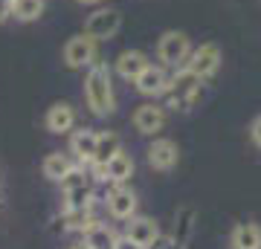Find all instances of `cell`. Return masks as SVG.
Returning <instances> with one entry per match:
<instances>
[{
	"label": "cell",
	"instance_id": "cell-1",
	"mask_svg": "<svg viewBox=\"0 0 261 249\" xmlns=\"http://www.w3.org/2000/svg\"><path fill=\"white\" fill-rule=\"evenodd\" d=\"M84 102L93 116H111L116 110V96H113V81L108 64L96 61L87 75H84Z\"/></svg>",
	"mask_w": 261,
	"mask_h": 249
},
{
	"label": "cell",
	"instance_id": "cell-2",
	"mask_svg": "<svg viewBox=\"0 0 261 249\" xmlns=\"http://www.w3.org/2000/svg\"><path fill=\"white\" fill-rule=\"evenodd\" d=\"M200 87H203V78H197L192 70H177V73L168 78V87H166V104L171 110H186L192 104L197 102V96H200Z\"/></svg>",
	"mask_w": 261,
	"mask_h": 249
},
{
	"label": "cell",
	"instance_id": "cell-3",
	"mask_svg": "<svg viewBox=\"0 0 261 249\" xmlns=\"http://www.w3.org/2000/svg\"><path fill=\"white\" fill-rule=\"evenodd\" d=\"M189 52H192V44H189V35H186V32L168 29V32H163V35H160V41H157V58H160L166 67L186 64Z\"/></svg>",
	"mask_w": 261,
	"mask_h": 249
},
{
	"label": "cell",
	"instance_id": "cell-4",
	"mask_svg": "<svg viewBox=\"0 0 261 249\" xmlns=\"http://www.w3.org/2000/svg\"><path fill=\"white\" fill-rule=\"evenodd\" d=\"M221 61H224V56H221V46L218 44H200L197 49H192L186 58V70H192V73L197 75V78H212L218 70H221Z\"/></svg>",
	"mask_w": 261,
	"mask_h": 249
},
{
	"label": "cell",
	"instance_id": "cell-5",
	"mask_svg": "<svg viewBox=\"0 0 261 249\" xmlns=\"http://www.w3.org/2000/svg\"><path fill=\"white\" fill-rule=\"evenodd\" d=\"M119 29H122V15L116 9H96L84 20V35H90L93 41H111Z\"/></svg>",
	"mask_w": 261,
	"mask_h": 249
},
{
	"label": "cell",
	"instance_id": "cell-6",
	"mask_svg": "<svg viewBox=\"0 0 261 249\" xmlns=\"http://www.w3.org/2000/svg\"><path fill=\"white\" fill-rule=\"evenodd\" d=\"M64 64L70 70H82V67L96 64V41L90 35H73L64 44Z\"/></svg>",
	"mask_w": 261,
	"mask_h": 249
},
{
	"label": "cell",
	"instance_id": "cell-7",
	"mask_svg": "<svg viewBox=\"0 0 261 249\" xmlns=\"http://www.w3.org/2000/svg\"><path fill=\"white\" fill-rule=\"evenodd\" d=\"M134 128L142 136H154L166 128V110L160 104H140L134 110Z\"/></svg>",
	"mask_w": 261,
	"mask_h": 249
},
{
	"label": "cell",
	"instance_id": "cell-8",
	"mask_svg": "<svg viewBox=\"0 0 261 249\" xmlns=\"http://www.w3.org/2000/svg\"><path fill=\"white\" fill-rule=\"evenodd\" d=\"M105 203H108L111 217H116V220H130L137 214V194L125 188V185H116L113 191H108Z\"/></svg>",
	"mask_w": 261,
	"mask_h": 249
},
{
	"label": "cell",
	"instance_id": "cell-9",
	"mask_svg": "<svg viewBox=\"0 0 261 249\" xmlns=\"http://www.w3.org/2000/svg\"><path fill=\"white\" fill-rule=\"evenodd\" d=\"M177 159H180V151L171 139H154V142H151L148 165L154 168V171H171V168L177 165Z\"/></svg>",
	"mask_w": 261,
	"mask_h": 249
},
{
	"label": "cell",
	"instance_id": "cell-10",
	"mask_svg": "<svg viewBox=\"0 0 261 249\" xmlns=\"http://www.w3.org/2000/svg\"><path fill=\"white\" fill-rule=\"evenodd\" d=\"M134 84H137V90H140L142 96H148V99H157V96H163V93H166L168 75H166V70H163V67L148 64L140 75H137V81H134Z\"/></svg>",
	"mask_w": 261,
	"mask_h": 249
},
{
	"label": "cell",
	"instance_id": "cell-11",
	"mask_svg": "<svg viewBox=\"0 0 261 249\" xmlns=\"http://www.w3.org/2000/svg\"><path fill=\"white\" fill-rule=\"evenodd\" d=\"M44 128L49 133H70L75 128V110L67 102H56L44 116Z\"/></svg>",
	"mask_w": 261,
	"mask_h": 249
},
{
	"label": "cell",
	"instance_id": "cell-12",
	"mask_svg": "<svg viewBox=\"0 0 261 249\" xmlns=\"http://www.w3.org/2000/svg\"><path fill=\"white\" fill-rule=\"evenodd\" d=\"M125 235H128L137 246L151 249V243L160 238V226H157V220H154V217H130Z\"/></svg>",
	"mask_w": 261,
	"mask_h": 249
},
{
	"label": "cell",
	"instance_id": "cell-13",
	"mask_svg": "<svg viewBox=\"0 0 261 249\" xmlns=\"http://www.w3.org/2000/svg\"><path fill=\"white\" fill-rule=\"evenodd\" d=\"M96 139H99V133H96L93 128H82V130H75L73 136H70V154H73L82 165L84 162H93Z\"/></svg>",
	"mask_w": 261,
	"mask_h": 249
},
{
	"label": "cell",
	"instance_id": "cell-14",
	"mask_svg": "<svg viewBox=\"0 0 261 249\" xmlns=\"http://www.w3.org/2000/svg\"><path fill=\"white\" fill-rule=\"evenodd\" d=\"M148 56L140 52V49H125L119 58H116V73L125 78V81H137V75L148 67Z\"/></svg>",
	"mask_w": 261,
	"mask_h": 249
},
{
	"label": "cell",
	"instance_id": "cell-15",
	"mask_svg": "<svg viewBox=\"0 0 261 249\" xmlns=\"http://www.w3.org/2000/svg\"><path fill=\"white\" fill-rule=\"evenodd\" d=\"M122 151V139L119 133H113V130H105V133H99V139H96V154H93V165H108L116 154Z\"/></svg>",
	"mask_w": 261,
	"mask_h": 249
},
{
	"label": "cell",
	"instance_id": "cell-16",
	"mask_svg": "<svg viewBox=\"0 0 261 249\" xmlns=\"http://www.w3.org/2000/svg\"><path fill=\"white\" fill-rule=\"evenodd\" d=\"M130 177H134V159H130L125 151H119V154L105 165V183L111 180L113 185H122V183H128Z\"/></svg>",
	"mask_w": 261,
	"mask_h": 249
},
{
	"label": "cell",
	"instance_id": "cell-17",
	"mask_svg": "<svg viewBox=\"0 0 261 249\" xmlns=\"http://www.w3.org/2000/svg\"><path fill=\"white\" fill-rule=\"evenodd\" d=\"M84 246L87 249H113L116 246V235L105 223H90L84 229Z\"/></svg>",
	"mask_w": 261,
	"mask_h": 249
},
{
	"label": "cell",
	"instance_id": "cell-18",
	"mask_svg": "<svg viewBox=\"0 0 261 249\" xmlns=\"http://www.w3.org/2000/svg\"><path fill=\"white\" fill-rule=\"evenodd\" d=\"M195 217L197 212L192 209V206H183V209H177V220H174V246L183 249L189 243V238H192V229H195Z\"/></svg>",
	"mask_w": 261,
	"mask_h": 249
},
{
	"label": "cell",
	"instance_id": "cell-19",
	"mask_svg": "<svg viewBox=\"0 0 261 249\" xmlns=\"http://www.w3.org/2000/svg\"><path fill=\"white\" fill-rule=\"evenodd\" d=\"M232 249H261V226L241 223L232 232Z\"/></svg>",
	"mask_w": 261,
	"mask_h": 249
},
{
	"label": "cell",
	"instance_id": "cell-20",
	"mask_svg": "<svg viewBox=\"0 0 261 249\" xmlns=\"http://www.w3.org/2000/svg\"><path fill=\"white\" fill-rule=\"evenodd\" d=\"M44 15V0H12V18L20 23H32Z\"/></svg>",
	"mask_w": 261,
	"mask_h": 249
},
{
	"label": "cell",
	"instance_id": "cell-21",
	"mask_svg": "<svg viewBox=\"0 0 261 249\" xmlns=\"http://www.w3.org/2000/svg\"><path fill=\"white\" fill-rule=\"evenodd\" d=\"M70 168H73V162H70L64 154H47V157H44V162H41L44 177H47V180H53V183H61V177H64Z\"/></svg>",
	"mask_w": 261,
	"mask_h": 249
},
{
	"label": "cell",
	"instance_id": "cell-22",
	"mask_svg": "<svg viewBox=\"0 0 261 249\" xmlns=\"http://www.w3.org/2000/svg\"><path fill=\"white\" fill-rule=\"evenodd\" d=\"M64 209H93V188L82 185V188L64 191Z\"/></svg>",
	"mask_w": 261,
	"mask_h": 249
},
{
	"label": "cell",
	"instance_id": "cell-23",
	"mask_svg": "<svg viewBox=\"0 0 261 249\" xmlns=\"http://www.w3.org/2000/svg\"><path fill=\"white\" fill-rule=\"evenodd\" d=\"M61 223H64V229H87L90 223H96L93 217H90V209H64V217H61Z\"/></svg>",
	"mask_w": 261,
	"mask_h": 249
},
{
	"label": "cell",
	"instance_id": "cell-24",
	"mask_svg": "<svg viewBox=\"0 0 261 249\" xmlns=\"http://www.w3.org/2000/svg\"><path fill=\"white\" fill-rule=\"evenodd\" d=\"M82 185H90L87 183V174H84V168H70L64 177H61V191H73V188H82Z\"/></svg>",
	"mask_w": 261,
	"mask_h": 249
},
{
	"label": "cell",
	"instance_id": "cell-25",
	"mask_svg": "<svg viewBox=\"0 0 261 249\" xmlns=\"http://www.w3.org/2000/svg\"><path fill=\"white\" fill-rule=\"evenodd\" d=\"M250 136H252V142L261 148V116L255 122H252V128H250Z\"/></svg>",
	"mask_w": 261,
	"mask_h": 249
},
{
	"label": "cell",
	"instance_id": "cell-26",
	"mask_svg": "<svg viewBox=\"0 0 261 249\" xmlns=\"http://www.w3.org/2000/svg\"><path fill=\"white\" fill-rule=\"evenodd\" d=\"M113 249H142V246H137V243L125 235V238H116V246H113Z\"/></svg>",
	"mask_w": 261,
	"mask_h": 249
},
{
	"label": "cell",
	"instance_id": "cell-27",
	"mask_svg": "<svg viewBox=\"0 0 261 249\" xmlns=\"http://www.w3.org/2000/svg\"><path fill=\"white\" fill-rule=\"evenodd\" d=\"M6 18H12V0H0V23Z\"/></svg>",
	"mask_w": 261,
	"mask_h": 249
},
{
	"label": "cell",
	"instance_id": "cell-28",
	"mask_svg": "<svg viewBox=\"0 0 261 249\" xmlns=\"http://www.w3.org/2000/svg\"><path fill=\"white\" fill-rule=\"evenodd\" d=\"M79 3H87V6H90V3H99V0H79Z\"/></svg>",
	"mask_w": 261,
	"mask_h": 249
}]
</instances>
